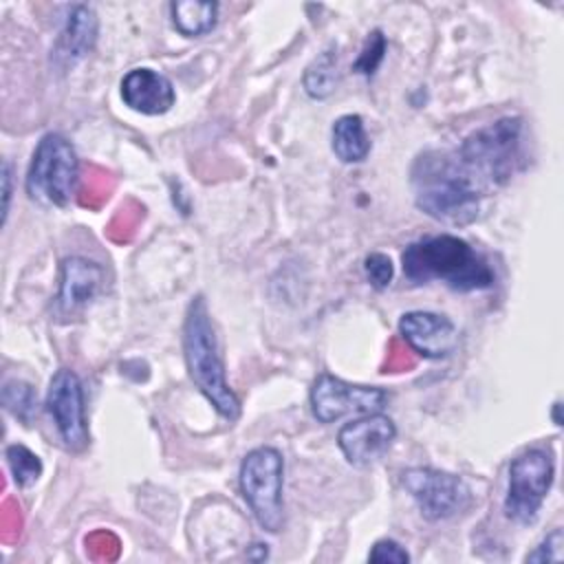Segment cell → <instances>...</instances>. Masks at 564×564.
Masks as SVG:
<instances>
[{
  "label": "cell",
  "mask_w": 564,
  "mask_h": 564,
  "mask_svg": "<svg viewBox=\"0 0 564 564\" xmlns=\"http://www.w3.org/2000/svg\"><path fill=\"white\" fill-rule=\"evenodd\" d=\"M564 533L562 529H553L531 553H527L524 562H562L564 560Z\"/></svg>",
  "instance_id": "obj_23"
},
{
  "label": "cell",
  "mask_w": 564,
  "mask_h": 564,
  "mask_svg": "<svg viewBox=\"0 0 564 564\" xmlns=\"http://www.w3.org/2000/svg\"><path fill=\"white\" fill-rule=\"evenodd\" d=\"M527 126L522 117H500L474 132L454 150L485 192L507 185L529 163Z\"/></svg>",
  "instance_id": "obj_3"
},
{
  "label": "cell",
  "mask_w": 564,
  "mask_h": 564,
  "mask_svg": "<svg viewBox=\"0 0 564 564\" xmlns=\"http://www.w3.org/2000/svg\"><path fill=\"white\" fill-rule=\"evenodd\" d=\"M4 458L9 465V471L13 476V482L22 489L31 487L37 482V478L42 476V460L37 454H33L29 447L13 443L4 449Z\"/></svg>",
  "instance_id": "obj_20"
},
{
  "label": "cell",
  "mask_w": 564,
  "mask_h": 564,
  "mask_svg": "<svg viewBox=\"0 0 564 564\" xmlns=\"http://www.w3.org/2000/svg\"><path fill=\"white\" fill-rule=\"evenodd\" d=\"M390 394L377 386H355L322 372L311 388V410L319 423H333L348 414L381 412Z\"/></svg>",
  "instance_id": "obj_9"
},
{
  "label": "cell",
  "mask_w": 564,
  "mask_h": 564,
  "mask_svg": "<svg viewBox=\"0 0 564 564\" xmlns=\"http://www.w3.org/2000/svg\"><path fill=\"white\" fill-rule=\"evenodd\" d=\"M405 344L425 359H445L458 348V330L445 315L432 311H408L399 319Z\"/></svg>",
  "instance_id": "obj_13"
},
{
  "label": "cell",
  "mask_w": 564,
  "mask_h": 564,
  "mask_svg": "<svg viewBox=\"0 0 564 564\" xmlns=\"http://www.w3.org/2000/svg\"><path fill=\"white\" fill-rule=\"evenodd\" d=\"M172 26L185 37L207 35L218 20V2L203 0H176L170 2Z\"/></svg>",
  "instance_id": "obj_17"
},
{
  "label": "cell",
  "mask_w": 564,
  "mask_h": 564,
  "mask_svg": "<svg viewBox=\"0 0 564 564\" xmlns=\"http://www.w3.org/2000/svg\"><path fill=\"white\" fill-rule=\"evenodd\" d=\"M364 273H366V280L372 289L383 291V289L390 286V282L394 278V267H392V260L386 253L372 251L364 260Z\"/></svg>",
  "instance_id": "obj_22"
},
{
  "label": "cell",
  "mask_w": 564,
  "mask_h": 564,
  "mask_svg": "<svg viewBox=\"0 0 564 564\" xmlns=\"http://www.w3.org/2000/svg\"><path fill=\"white\" fill-rule=\"evenodd\" d=\"M553 474L555 463L551 452L533 447L518 454L509 465L507 496L502 502L505 516L520 527L533 524L553 485Z\"/></svg>",
  "instance_id": "obj_7"
},
{
  "label": "cell",
  "mask_w": 564,
  "mask_h": 564,
  "mask_svg": "<svg viewBox=\"0 0 564 564\" xmlns=\"http://www.w3.org/2000/svg\"><path fill=\"white\" fill-rule=\"evenodd\" d=\"M106 282L104 267L84 256H68L59 269V293L55 297V313L64 319L77 317L101 293Z\"/></svg>",
  "instance_id": "obj_12"
},
{
  "label": "cell",
  "mask_w": 564,
  "mask_h": 564,
  "mask_svg": "<svg viewBox=\"0 0 564 564\" xmlns=\"http://www.w3.org/2000/svg\"><path fill=\"white\" fill-rule=\"evenodd\" d=\"M183 355L189 379L194 381L198 392L214 405V410L223 419L236 421L242 410L240 399L227 383L216 326L203 295L192 297L187 306L183 322Z\"/></svg>",
  "instance_id": "obj_4"
},
{
  "label": "cell",
  "mask_w": 564,
  "mask_h": 564,
  "mask_svg": "<svg viewBox=\"0 0 564 564\" xmlns=\"http://www.w3.org/2000/svg\"><path fill=\"white\" fill-rule=\"evenodd\" d=\"M79 159L75 148L59 132L44 134L31 156L26 172V194L44 207H66L75 196Z\"/></svg>",
  "instance_id": "obj_5"
},
{
  "label": "cell",
  "mask_w": 564,
  "mask_h": 564,
  "mask_svg": "<svg viewBox=\"0 0 564 564\" xmlns=\"http://www.w3.org/2000/svg\"><path fill=\"white\" fill-rule=\"evenodd\" d=\"M414 205L430 218L465 227L480 214L487 194L452 150H423L410 167Z\"/></svg>",
  "instance_id": "obj_1"
},
{
  "label": "cell",
  "mask_w": 564,
  "mask_h": 564,
  "mask_svg": "<svg viewBox=\"0 0 564 564\" xmlns=\"http://www.w3.org/2000/svg\"><path fill=\"white\" fill-rule=\"evenodd\" d=\"M368 562H375V564H408L410 553L399 542H394L390 538H383V540H377L372 544V549L368 553Z\"/></svg>",
  "instance_id": "obj_24"
},
{
  "label": "cell",
  "mask_w": 564,
  "mask_h": 564,
  "mask_svg": "<svg viewBox=\"0 0 564 564\" xmlns=\"http://www.w3.org/2000/svg\"><path fill=\"white\" fill-rule=\"evenodd\" d=\"M401 485L416 502L419 513L430 522L449 520L471 505V489L467 482L443 469L410 467L401 474Z\"/></svg>",
  "instance_id": "obj_8"
},
{
  "label": "cell",
  "mask_w": 564,
  "mask_h": 564,
  "mask_svg": "<svg viewBox=\"0 0 564 564\" xmlns=\"http://www.w3.org/2000/svg\"><path fill=\"white\" fill-rule=\"evenodd\" d=\"M2 405L9 414L29 425L37 412V392L26 381L9 379L2 386Z\"/></svg>",
  "instance_id": "obj_19"
},
{
  "label": "cell",
  "mask_w": 564,
  "mask_h": 564,
  "mask_svg": "<svg viewBox=\"0 0 564 564\" xmlns=\"http://www.w3.org/2000/svg\"><path fill=\"white\" fill-rule=\"evenodd\" d=\"M394 438H397L394 421L381 412H375V414H361L359 419L341 425L337 434V445L344 458L352 467L364 469L381 460L386 452L392 447Z\"/></svg>",
  "instance_id": "obj_11"
},
{
  "label": "cell",
  "mask_w": 564,
  "mask_h": 564,
  "mask_svg": "<svg viewBox=\"0 0 564 564\" xmlns=\"http://www.w3.org/2000/svg\"><path fill=\"white\" fill-rule=\"evenodd\" d=\"M401 264L412 284L443 282L458 293L485 291L496 282L489 262L467 240L452 234L410 242L401 253Z\"/></svg>",
  "instance_id": "obj_2"
},
{
  "label": "cell",
  "mask_w": 564,
  "mask_h": 564,
  "mask_svg": "<svg viewBox=\"0 0 564 564\" xmlns=\"http://www.w3.org/2000/svg\"><path fill=\"white\" fill-rule=\"evenodd\" d=\"M370 139L359 115H341L330 128V150L341 163H361L370 154Z\"/></svg>",
  "instance_id": "obj_16"
},
{
  "label": "cell",
  "mask_w": 564,
  "mask_h": 564,
  "mask_svg": "<svg viewBox=\"0 0 564 564\" xmlns=\"http://www.w3.org/2000/svg\"><path fill=\"white\" fill-rule=\"evenodd\" d=\"M121 101L134 112L159 117L172 110L176 101V90L163 73L139 66L121 77Z\"/></svg>",
  "instance_id": "obj_14"
},
{
  "label": "cell",
  "mask_w": 564,
  "mask_h": 564,
  "mask_svg": "<svg viewBox=\"0 0 564 564\" xmlns=\"http://www.w3.org/2000/svg\"><path fill=\"white\" fill-rule=\"evenodd\" d=\"M238 480L256 522L264 531L278 533L284 527V458L280 449L260 445L247 452L240 463Z\"/></svg>",
  "instance_id": "obj_6"
},
{
  "label": "cell",
  "mask_w": 564,
  "mask_h": 564,
  "mask_svg": "<svg viewBox=\"0 0 564 564\" xmlns=\"http://www.w3.org/2000/svg\"><path fill=\"white\" fill-rule=\"evenodd\" d=\"M11 181H13V174H11V163L4 161L2 163V225L7 223V216H9V203H11Z\"/></svg>",
  "instance_id": "obj_25"
},
{
  "label": "cell",
  "mask_w": 564,
  "mask_h": 564,
  "mask_svg": "<svg viewBox=\"0 0 564 564\" xmlns=\"http://www.w3.org/2000/svg\"><path fill=\"white\" fill-rule=\"evenodd\" d=\"M99 31V20L93 7L75 4L66 15L59 37L53 46V64L59 70H68L79 64L95 46Z\"/></svg>",
  "instance_id": "obj_15"
},
{
  "label": "cell",
  "mask_w": 564,
  "mask_h": 564,
  "mask_svg": "<svg viewBox=\"0 0 564 564\" xmlns=\"http://www.w3.org/2000/svg\"><path fill=\"white\" fill-rule=\"evenodd\" d=\"M337 51L335 48H326L324 53H319L304 70L302 84L304 90L311 99H326L328 95L335 93L337 82H339V73H337Z\"/></svg>",
  "instance_id": "obj_18"
},
{
  "label": "cell",
  "mask_w": 564,
  "mask_h": 564,
  "mask_svg": "<svg viewBox=\"0 0 564 564\" xmlns=\"http://www.w3.org/2000/svg\"><path fill=\"white\" fill-rule=\"evenodd\" d=\"M386 51H388V40L383 35V31L381 29L370 31L366 42H364V48H361L359 57L352 64V70L359 73V75L372 77L377 73V68L381 66V62L386 57Z\"/></svg>",
  "instance_id": "obj_21"
},
{
  "label": "cell",
  "mask_w": 564,
  "mask_h": 564,
  "mask_svg": "<svg viewBox=\"0 0 564 564\" xmlns=\"http://www.w3.org/2000/svg\"><path fill=\"white\" fill-rule=\"evenodd\" d=\"M46 410L55 423V430L70 452H84L90 443L84 386L75 370L59 368L46 390Z\"/></svg>",
  "instance_id": "obj_10"
}]
</instances>
